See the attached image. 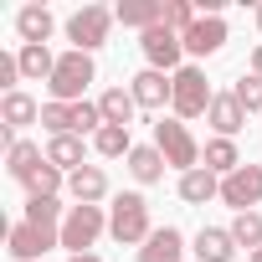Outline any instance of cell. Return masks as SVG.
<instances>
[{
    "instance_id": "6da1fadb",
    "label": "cell",
    "mask_w": 262,
    "mask_h": 262,
    "mask_svg": "<svg viewBox=\"0 0 262 262\" xmlns=\"http://www.w3.org/2000/svg\"><path fill=\"white\" fill-rule=\"evenodd\" d=\"M108 236H113L118 247H144V242L155 236V226H149V201H144L139 190L113 195V206H108Z\"/></svg>"
},
{
    "instance_id": "7a4b0ae2",
    "label": "cell",
    "mask_w": 262,
    "mask_h": 262,
    "mask_svg": "<svg viewBox=\"0 0 262 262\" xmlns=\"http://www.w3.org/2000/svg\"><path fill=\"white\" fill-rule=\"evenodd\" d=\"M155 149L165 155V165L170 170H180V175H190V170H201V144H195V134L180 123V118H160L155 123Z\"/></svg>"
},
{
    "instance_id": "3957f363",
    "label": "cell",
    "mask_w": 262,
    "mask_h": 262,
    "mask_svg": "<svg viewBox=\"0 0 262 262\" xmlns=\"http://www.w3.org/2000/svg\"><path fill=\"white\" fill-rule=\"evenodd\" d=\"M93 77H98V67H93L88 52H62V57H57V72H52V82H47V93H52V103H82V93H88Z\"/></svg>"
},
{
    "instance_id": "277c9868",
    "label": "cell",
    "mask_w": 262,
    "mask_h": 262,
    "mask_svg": "<svg viewBox=\"0 0 262 262\" xmlns=\"http://www.w3.org/2000/svg\"><path fill=\"white\" fill-rule=\"evenodd\" d=\"M211 103H216V93H211V82H206V72L201 67H180L175 72V118L180 123H190V118H206L211 113Z\"/></svg>"
},
{
    "instance_id": "5b68a950",
    "label": "cell",
    "mask_w": 262,
    "mask_h": 262,
    "mask_svg": "<svg viewBox=\"0 0 262 262\" xmlns=\"http://www.w3.org/2000/svg\"><path fill=\"white\" fill-rule=\"evenodd\" d=\"M103 231H108V211H103V206H72L67 221H62V252L82 257Z\"/></svg>"
},
{
    "instance_id": "8992f818",
    "label": "cell",
    "mask_w": 262,
    "mask_h": 262,
    "mask_svg": "<svg viewBox=\"0 0 262 262\" xmlns=\"http://www.w3.org/2000/svg\"><path fill=\"white\" fill-rule=\"evenodd\" d=\"M52 247H62V226H36V221H16L11 226V236H6V252L16 257V262H41Z\"/></svg>"
},
{
    "instance_id": "52a82bcc",
    "label": "cell",
    "mask_w": 262,
    "mask_h": 262,
    "mask_svg": "<svg viewBox=\"0 0 262 262\" xmlns=\"http://www.w3.org/2000/svg\"><path fill=\"white\" fill-rule=\"evenodd\" d=\"M108 26H113V11L108 6H82V11H72V21H67V41H72V52H98L103 41H108Z\"/></svg>"
},
{
    "instance_id": "ba28073f",
    "label": "cell",
    "mask_w": 262,
    "mask_h": 262,
    "mask_svg": "<svg viewBox=\"0 0 262 262\" xmlns=\"http://www.w3.org/2000/svg\"><path fill=\"white\" fill-rule=\"evenodd\" d=\"M139 47H144V62H149L155 72H170V67L180 72V57H185V36H180V31H170L165 21H160V26H149V31L139 36Z\"/></svg>"
},
{
    "instance_id": "9c48e42d",
    "label": "cell",
    "mask_w": 262,
    "mask_h": 262,
    "mask_svg": "<svg viewBox=\"0 0 262 262\" xmlns=\"http://www.w3.org/2000/svg\"><path fill=\"white\" fill-rule=\"evenodd\" d=\"M221 201L242 216V211H252V206H262V165H242L236 175H226L221 180Z\"/></svg>"
},
{
    "instance_id": "30bf717a",
    "label": "cell",
    "mask_w": 262,
    "mask_h": 262,
    "mask_svg": "<svg viewBox=\"0 0 262 262\" xmlns=\"http://www.w3.org/2000/svg\"><path fill=\"white\" fill-rule=\"evenodd\" d=\"M128 93H134L139 108H165V103H175V72H155V67H144L134 82H128Z\"/></svg>"
},
{
    "instance_id": "8fae6325",
    "label": "cell",
    "mask_w": 262,
    "mask_h": 262,
    "mask_svg": "<svg viewBox=\"0 0 262 262\" xmlns=\"http://www.w3.org/2000/svg\"><path fill=\"white\" fill-rule=\"evenodd\" d=\"M206 123L216 128V139H236L242 128H247V108H242V98H236L231 88H226V93H216V103H211Z\"/></svg>"
},
{
    "instance_id": "7c38bea8",
    "label": "cell",
    "mask_w": 262,
    "mask_h": 262,
    "mask_svg": "<svg viewBox=\"0 0 262 262\" xmlns=\"http://www.w3.org/2000/svg\"><path fill=\"white\" fill-rule=\"evenodd\" d=\"M221 47H226V21L221 16H201L185 31V57H216Z\"/></svg>"
},
{
    "instance_id": "4fadbf2b",
    "label": "cell",
    "mask_w": 262,
    "mask_h": 262,
    "mask_svg": "<svg viewBox=\"0 0 262 262\" xmlns=\"http://www.w3.org/2000/svg\"><path fill=\"white\" fill-rule=\"evenodd\" d=\"M113 21L134 26V31L144 36L149 26H160V21H165V0H118V6H113Z\"/></svg>"
},
{
    "instance_id": "5bb4252c",
    "label": "cell",
    "mask_w": 262,
    "mask_h": 262,
    "mask_svg": "<svg viewBox=\"0 0 262 262\" xmlns=\"http://www.w3.org/2000/svg\"><path fill=\"white\" fill-rule=\"evenodd\" d=\"M139 262H185V236L175 226H155V236L139 247Z\"/></svg>"
},
{
    "instance_id": "9a60e30c",
    "label": "cell",
    "mask_w": 262,
    "mask_h": 262,
    "mask_svg": "<svg viewBox=\"0 0 262 262\" xmlns=\"http://www.w3.org/2000/svg\"><path fill=\"white\" fill-rule=\"evenodd\" d=\"M26 123H41V103L31 93H6L0 98V128H26Z\"/></svg>"
},
{
    "instance_id": "2e32d148",
    "label": "cell",
    "mask_w": 262,
    "mask_h": 262,
    "mask_svg": "<svg viewBox=\"0 0 262 262\" xmlns=\"http://www.w3.org/2000/svg\"><path fill=\"white\" fill-rule=\"evenodd\" d=\"M52 11L47 6H21L16 11V31H21V47H47V36H52Z\"/></svg>"
},
{
    "instance_id": "e0dca14e",
    "label": "cell",
    "mask_w": 262,
    "mask_h": 262,
    "mask_svg": "<svg viewBox=\"0 0 262 262\" xmlns=\"http://www.w3.org/2000/svg\"><path fill=\"white\" fill-rule=\"evenodd\" d=\"M41 165H47V149L31 144V139H16V144L6 149V170H11V180H21V185H26Z\"/></svg>"
},
{
    "instance_id": "ac0fdd59",
    "label": "cell",
    "mask_w": 262,
    "mask_h": 262,
    "mask_svg": "<svg viewBox=\"0 0 262 262\" xmlns=\"http://www.w3.org/2000/svg\"><path fill=\"white\" fill-rule=\"evenodd\" d=\"M67 190H72V201H77V206H98V201L108 195V175H103L98 165H82V170H72V175H67Z\"/></svg>"
},
{
    "instance_id": "d6986e66",
    "label": "cell",
    "mask_w": 262,
    "mask_h": 262,
    "mask_svg": "<svg viewBox=\"0 0 262 262\" xmlns=\"http://www.w3.org/2000/svg\"><path fill=\"white\" fill-rule=\"evenodd\" d=\"M236 257V242L226 226H201L195 231V262H231Z\"/></svg>"
},
{
    "instance_id": "ffe728a7",
    "label": "cell",
    "mask_w": 262,
    "mask_h": 262,
    "mask_svg": "<svg viewBox=\"0 0 262 262\" xmlns=\"http://www.w3.org/2000/svg\"><path fill=\"white\" fill-rule=\"evenodd\" d=\"M165 155L155 149V144H134V155H128V175H134L139 185H160L165 180Z\"/></svg>"
},
{
    "instance_id": "44dd1931",
    "label": "cell",
    "mask_w": 262,
    "mask_h": 262,
    "mask_svg": "<svg viewBox=\"0 0 262 262\" xmlns=\"http://www.w3.org/2000/svg\"><path fill=\"white\" fill-rule=\"evenodd\" d=\"M216 195H221V175H211L206 165L190 170V175H180V201H185V206H206V201H216Z\"/></svg>"
},
{
    "instance_id": "7402d4cb",
    "label": "cell",
    "mask_w": 262,
    "mask_h": 262,
    "mask_svg": "<svg viewBox=\"0 0 262 262\" xmlns=\"http://www.w3.org/2000/svg\"><path fill=\"white\" fill-rule=\"evenodd\" d=\"M98 108H103V123H118V128H128L134 113H139V103H134L128 88H108V93L98 98Z\"/></svg>"
},
{
    "instance_id": "603a6c76",
    "label": "cell",
    "mask_w": 262,
    "mask_h": 262,
    "mask_svg": "<svg viewBox=\"0 0 262 262\" xmlns=\"http://www.w3.org/2000/svg\"><path fill=\"white\" fill-rule=\"evenodd\" d=\"M16 62H21V77H26V82H52V72H57L52 47H21Z\"/></svg>"
},
{
    "instance_id": "cb8c5ba5",
    "label": "cell",
    "mask_w": 262,
    "mask_h": 262,
    "mask_svg": "<svg viewBox=\"0 0 262 262\" xmlns=\"http://www.w3.org/2000/svg\"><path fill=\"white\" fill-rule=\"evenodd\" d=\"M47 165H57V170H82V139L77 134H57V139H47Z\"/></svg>"
},
{
    "instance_id": "d4e9b609",
    "label": "cell",
    "mask_w": 262,
    "mask_h": 262,
    "mask_svg": "<svg viewBox=\"0 0 262 262\" xmlns=\"http://www.w3.org/2000/svg\"><path fill=\"white\" fill-rule=\"evenodd\" d=\"M242 165H247V160L236 155V144H231V139H206V170H211V175H221V180H226V175H236Z\"/></svg>"
},
{
    "instance_id": "484cf974",
    "label": "cell",
    "mask_w": 262,
    "mask_h": 262,
    "mask_svg": "<svg viewBox=\"0 0 262 262\" xmlns=\"http://www.w3.org/2000/svg\"><path fill=\"white\" fill-rule=\"evenodd\" d=\"M93 149H98L103 160H128V155H134V139H128V128H118V123H103L98 134H93Z\"/></svg>"
},
{
    "instance_id": "4316f807",
    "label": "cell",
    "mask_w": 262,
    "mask_h": 262,
    "mask_svg": "<svg viewBox=\"0 0 262 262\" xmlns=\"http://www.w3.org/2000/svg\"><path fill=\"white\" fill-rule=\"evenodd\" d=\"M67 211L72 206H62L57 195H26V221H36V226H62Z\"/></svg>"
},
{
    "instance_id": "83f0119b",
    "label": "cell",
    "mask_w": 262,
    "mask_h": 262,
    "mask_svg": "<svg viewBox=\"0 0 262 262\" xmlns=\"http://www.w3.org/2000/svg\"><path fill=\"white\" fill-rule=\"evenodd\" d=\"M226 231H231V242H236V247H247V257H252V252H262V211H242Z\"/></svg>"
},
{
    "instance_id": "f1b7e54d",
    "label": "cell",
    "mask_w": 262,
    "mask_h": 262,
    "mask_svg": "<svg viewBox=\"0 0 262 262\" xmlns=\"http://www.w3.org/2000/svg\"><path fill=\"white\" fill-rule=\"evenodd\" d=\"M41 128L57 139V134H72V103H41Z\"/></svg>"
},
{
    "instance_id": "f546056e",
    "label": "cell",
    "mask_w": 262,
    "mask_h": 262,
    "mask_svg": "<svg viewBox=\"0 0 262 262\" xmlns=\"http://www.w3.org/2000/svg\"><path fill=\"white\" fill-rule=\"evenodd\" d=\"M195 21H201V11L190 6V0H165V26H170V31H180V36H185Z\"/></svg>"
},
{
    "instance_id": "4dcf8cb0",
    "label": "cell",
    "mask_w": 262,
    "mask_h": 262,
    "mask_svg": "<svg viewBox=\"0 0 262 262\" xmlns=\"http://www.w3.org/2000/svg\"><path fill=\"white\" fill-rule=\"evenodd\" d=\"M98 128H103V108H98V103H88V98H82V103H72V134L82 139V134H98Z\"/></svg>"
},
{
    "instance_id": "1f68e13d",
    "label": "cell",
    "mask_w": 262,
    "mask_h": 262,
    "mask_svg": "<svg viewBox=\"0 0 262 262\" xmlns=\"http://www.w3.org/2000/svg\"><path fill=\"white\" fill-rule=\"evenodd\" d=\"M62 185H67V180H62V170H57V165H41V170L26 180V190H31V195H57Z\"/></svg>"
},
{
    "instance_id": "d6a6232c",
    "label": "cell",
    "mask_w": 262,
    "mask_h": 262,
    "mask_svg": "<svg viewBox=\"0 0 262 262\" xmlns=\"http://www.w3.org/2000/svg\"><path fill=\"white\" fill-rule=\"evenodd\" d=\"M231 93L242 98V108H247V113H262V77H252V72H247V77H242Z\"/></svg>"
},
{
    "instance_id": "836d02e7",
    "label": "cell",
    "mask_w": 262,
    "mask_h": 262,
    "mask_svg": "<svg viewBox=\"0 0 262 262\" xmlns=\"http://www.w3.org/2000/svg\"><path fill=\"white\" fill-rule=\"evenodd\" d=\"M16 82H21V62H16L11 52H0V88H6V93H21Z\"/></svg>"
},
{
    "instance_id": "e575fe53",
    "label": "cell",
    "mask_w": 262,
    "mask_h": 262,
    "mask_svg": "<svg viewBox=\"0 0 262 262\" xmlns=\"http://www.w3.org/2000/svg\"><path fill=\"white\" fill-rule=\"evenodd\" d=\"M252 77H262V47L252 52Z\"/></svg>"
},
{
    "instance_id": "d590c367",
    "label": "cell",
    "mask_w": 262,
    "mask_h": 262,
    "mask_svg": "<svg viewBox=\"0 0 262 262\" xmlns=\"http://www.w3.org/2000/svg\"><path fill=\"white\" fill-rule=\"evenodd\" d=\"M67 262H103V257H93V252H82V257H67Z\"/></svg>"
},
{
    "instance_id": "8d00e7d4",
    "label": "cell",
    "mask_w": 262,
    "mask_h": 262,
    "mask_svg": "<svg viewBox=\"0 0 262 262\" xmlns=\"http://www.w3.org/2000/svg\"><path fill=\"white\" fill-rule=\"evenodd\" d=\"M247 262H262V252H252V257H247Z\"/></svg>"
},
{
    "instance_id": "74e56055",
    "label": "cell",
    "mask_w": 262,
    "mask_h": 262,
    "mask_svg": "<svg viewBox=\"0 0 262 262\" xmlns=\"http://www.w3.org/2000/svg\"><path fill=\"white\" fill-rule=\"evenodd\" d=\"M257 26H262V6H257Z\"/></svg>"
}]
</instances>
